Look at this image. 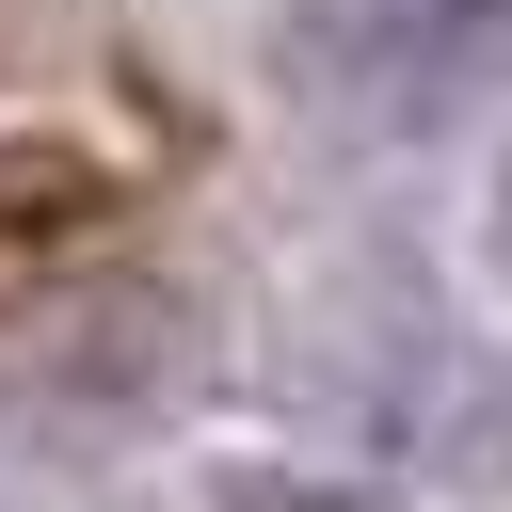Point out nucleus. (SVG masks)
<instances>
[{
    "label": "nucleus",
    "instance_id": "1",
    "mask_svg": "<svg viewBox=\"0 0 512 512\" xmlns=\"http://www.w3.org/2000/svg\"><path fill=\"white\" fill-rule=\"evenodd\" d=\"M288 80L368 144L464 128L480 96H512V0H304L288 16Z\"/></svg>",
    "mask_w": 512,
    "mask_h": 512
},
{
    "label": "nucleus",
    "instance_id": "2",
    "mask_svg": "<svg viewBox=\"0 0 512 512\" xmlns=\"http://www.w3.org/2000/svg\"><path fill=\"white\" fill-rule=\"evenodd\" d=\"M256 512H368V496H256Z\"/></svg>",
    "mask_w": 512,
    "mask_h": 512
},
{
    "label": "nucleus",
    "instance_id": "3",
    "mask_svg": "<svg viewBox=\"0 0 512 512\" xmlns=\"http://www.w3.org/2000/svg\"><path fill=\"white\" fill-rule=\"evenodd\" d=\"M496 256H512V176H496Z\"/></svg>",
    "mask_w": 512,
    "mask_h": 512
}]
</instances>
